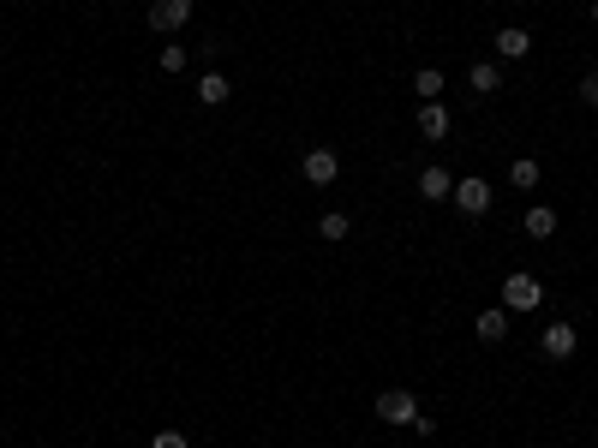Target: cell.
Wrapping results in <instances>:
<instances>
[{
  "mask_svg": "<svg viewBox=\"0 0 598 448\" xmlns=\"http://www.w3.org/2000/svg\"><path fill=\"white\" fill-rule=\"evenodd\" d=\"M228 96H234V84L221 79V72H203V79H198V102H203V108H221Z\"/></svg>",
  "mask_w": 598,
  "mask_h": 448,
  "instance_id": "8fae6325",
  "label": "cell"
},
{
  "mask_svg": "<svg viewBox=\"0 0 598 448\" xmlns=\"http://www.w3.org/2000/svg\"><path fill=\"white\" fill-rule=\"evenodd\" d=\"M413 90H419V102H443V72H437V66H419Z\"/></svg>",
  "mask_w": 598,
  "mask_h": 448,
  "instance_id": "5bb4252c",
  "label": "cell"
},
{
  "mask_svg": "<svg viewBox=\"0 0 598 448\" xmlns=\"http://www.w3.org/2000/svg\"><path fill=\"white\" fill-rule=\"evenodd\" d=\"M419 137H449V108H443V102H425V108H419Z\"/></svg>",
  "mask_w": 598,
  "mask_h": 448,
  "instance_id": "30bf717a",
  "label": "cell"
},
{
  "mask_svg": "<svg viewBox=\"0 0 598 448\" xmlns=\"http://www.w3.org/2000/svg\"><path fill=\"white\" fill-rule=\"evenodd\" d=\"M299 174H305V186H336V179H341V162H336V150H311Z\"/></svg>",
  "mask_w": 598,
  "mask_h": 448,
  "instance_id": "277c9868",
  "label": "cell"
},
{
  "mask_svg": "<svg viewBox=\"0 0 598 448\" xmlns=\"http://www.w3.org/2000/svg\"><path fill=\"white\" fill-rule=\"evenodd\" d=\"M186 19H192V0H150V30H156V37L186 30Z\"/></svg>",
  "mask_w": 598,
  "mask_h": 448,
  "instance_id": "7a4b0ae2",
  "label": "cell"
},
{
  "mask_svg": "<svg viewBox=\"0 0 598 448\" xmlns=\"http://www.w3.org/2000/svg\"><path fill=\"white\" fill-rule=\"evenodd\" d=\"M162 72H186V48H179V42L162 48Z\"/></svg>",
  "mask_w": 598,
  "mask_h": 448,
  "instance_id": "e0dca14e",
  "label": "cell"
},
{
  "mask_svg": "<svg viewBox=\"0 0 598 448\" xmlns=\"http://www.w3.org/2000/svg\"><path fill=\"white\" fill-rule=\"evenodd\" d=\"M520 228H527V234H533V239H551V234H557V210H551V203H533Z\"/></svg>",
  "mask_w": 598,
  "mask_h": 448,
  "instance_id": "4fadbf2b",
  "label": "cell"
},
{
  "mask_svg": "<svg viewBox=\"0 0 598 448\" xmlns=\"http://www.w3.org/2000/svg\"><path fill=\"white\" fill-rule=\"evenodd\" d=\"M497 54L502 60H527V54H533V37H527L520 24H502V30H497Z\"/></svg>",
  "mask_w": 598,
  "mask_h": 448,
  "instance_id": "ba28073f",
  "label": "cell"
},
{
  "mask_svg": "<svg viewBox=\"0 0 598 448\" xmlns=\"http://www.w3.org/2000/svg\"><path fill=\"white\" fill-rule=\"evenodd\" d=\"M509 186H520V192H533V186H538V162H533V156H520L515 168H509Z\"/></svg>",
  "mask_w": 598,
  "mask_h": 448,
  "instance_id": "9a60e30c",
  "label": "cell"
},
{
  "mask_svg": "<svg viewBox=\"0 0 598 448\" xmlns=\"http://www.w3.org/2000/svg\"><path fill=\"white\" fill-rule=\"evenodd\" d=\"M467 84H473L478 96H497V90H502V72L491 66V60H473V72H467Z\"/></svg>",
  "mask_w": 598,
  "mask_h": 448,
  "instance_id": "7c38bea8",
  "label": "cell"
},
{
  "mask_svg": "<svg viewBox=\"0 0 598 448\" xmlns=\"http://www.w3.org/2000/svg\"><path fill=\"white\" fill-rule=\"evenodd\" d=\"M467 215H485L491 210V179H455V192H449Z\"/></svg>",
  "mask_w": 598,
  "mask_h": 448,
  "instance_id": "5b68a950",
  "label": "cell"
},
{
  "mask_svg": "<svg viewBox=\"0 0 598 448\" xmlns=\"http://www.w3.org/2000/svg\"><path fill=\"white\" fill-rule=\"evenodd\" d=\"M580 96H586V102L598 108V72H586V84H580Z\"/></svg>",
  "mask_w": 598,
  "mask_h": 448,
  "instance_id": "d6986e66",
  "label": "cell"
},
{
  "mask_svg": "<svg viewBox=\"0 0 598 448\" xmlns=\"http://www.w3.org/2000/svg\"><path fill=\"white\" fill-rule=\"evenodd\" d=\"M538 347H544V359H569V353L580 347V329L575 323H551V329L538 335Z\"/></svg>",
  "mask_w": 598,
  "mask_h": 448,
  "instance_id": "8992f818",
  "label": "cell"
},
{
  "mask_svg": "<svg viewBox=\"0 0 598 448\" xmlns=\"http://www.w3.org/2000/svg\"><path fill=\"white\" fill-rule=\"evenodd\" d=\"M378 419H383V425H413V419H419V401L407 389H383L378 394Z\"/></svg>",
  "mask_w": 598,
  "mask_h": 448,
  "instance_id": "3957f363",
  "label": "cell"
},
{
  "mask_svg": "<svg viewBox=\"0 0 598 448\" xmlns=\"http://www.w3.org/2000/svg\"><path fill=\"white\" fill-rule=\"evenodd\" d=\"M449 192H455V179L443 174V168H419V197H425V203H443Z\"/></svg>",
  "mask_w": 598,
  "mask_h": 448,
  "instance_id": "9c48e42d",
  "label": "cell"
},
{
  "mask_svg": "<svg viewBox=\"0 0 598 448\" xmlns=\"http://www.w3.org/2000/svg\"><path fill=\"white\" fill-rule=\"evenodd\" d=\"M538 299H544V287H538V275H502V311H538Z\"/></svg>",
  "mask_w": 598,
  "mask_h": 448,
  "instance_id": "6da1fadb",
  "label": "cell"
},
{
  "mask_svg": "<svg viewBox=\"0 0 598 448\" xmlns=\"http://www.w3.org/2000/svg\"><path fill=\"white\" fill-rule=\"evenodd\" d=\"M473 335L485 341V347H497L502 335H509V311H502V305H491V311H478V317H473Z\"/></svg>",
  "mask_w": 598,
  "mask_h": 448,
  "instance_id": "52a82bcc",
  "label": "cell"
},
{
  "mask_svg": "<svg viewBox=\"0 0 598 448\" xmlns=\"http://www.w3.org/2000/svg\"><path fill=\"white\" fill-rule=\"evenodd\" d=\"M593 19H598V0H593Z\"/></svg>",
  "mask_w": 598,
  "mask_h": 448,
  "instance_id": "ffe728a7",
  "label": "cell"
},
{
  "mask_svg": "<svg viewBox=\"0 0 598 448\" xmlns=\"http://www.w3.org/2000/svg\"><path fill=\"white\" fill-rule=\"evenodd\" d=\"M24 6H30V0H24Z\"/></svg>",
  "mask_w": 598,
  "mask_h": 448,
  "instance_id": "44dd1931",
  "label": "cell"
},
{
  "mask_svg": "<svg viewBox=\"0 0 598 448\" xmlns=\"http://www.w3.org/2000/svg\"><path fill=\"white\" fill-rule=\"evenodd\" d=\"M156 448H186V436L179 430H156Z\"/></svg>",
  "mask_w": 598,
  "mask_h": 448,
  "instance_id": "ac0fdd59",
  "label": "cell"
},
{
  "mask_svg": "<svg viewBox=\"0 0 598 448\" xmlns=\"http://www.w3.org/2000/svg\"><path fill=\"white\" fill-rule=\"evenodd\" d=\"M318 234L329 239V245H341V239H347V215H341V210H329V215L318 221Z\"/></svg>",
  "mask_w": 598,
  "mask_h": 448,
  "instance_id": "2e32d148",
  "label": "cell"
}]
</instances>
